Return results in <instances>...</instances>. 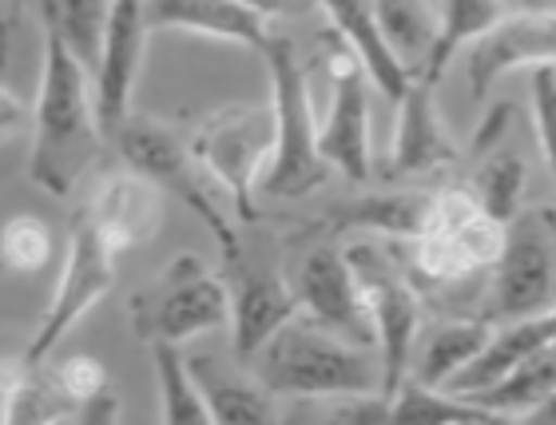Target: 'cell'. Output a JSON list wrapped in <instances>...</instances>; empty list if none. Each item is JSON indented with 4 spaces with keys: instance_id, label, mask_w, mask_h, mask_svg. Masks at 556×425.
<instances>
[{
    "instance_id": "6da1fadb",
    "label": "cell",
    "mask_w": 556,
    "mask_h": 425,
    "mask_svg": "<svg viewBox=\"0 0 556 425\" xmlns=\"http://www.w3.org/2000/svg\"><path fill=\"white\" fill-rule=\"evenodd\" d=\"M104 127L96 112V76L80 64L60 33L45 24V64H40V92L33 104V151L28 175L48 196H72L100 155Z\"/></svg>"
},
{
    "instance_id": "7a4b0ae2",
    "label": "cell",
    "mask_w": 556,
    "mask_h": 425,
    "mask_svg": "<svg viewBox=\"0 0 556 425\" xmlns=\"http://www.w3.org/2000/svg\"><path fill=\"white\" fill-rule=\"evenodd\" d=\"M255 378L278 398H338V393L382 390V358L299 311L251 358Z\"/></svg>"
},
{
    "instance_id": "3957f363",
    "label": "cell",
    "mask_w": 556,
    "mask_h": 425,
    "mask_svg": "<svg viewBox=\"0 0 556 425\" xmlns=\"http://www.w3.org/2000/svg\"><path fill=\"white\" fill-rule=\"evenodd\" d=\"M270 72V112H275V151L258 175V191L270 199H302L318 191L330 163L318 143V120L311 108V84L290 40L270 36L263 48Z\"/></svg>"
},
{
    "instance_id": "277c9868",
    "label": "cell",
    "mask_w": 556,
    "mask_h": 425,
    "mask_svg": "<svg viewBox=\"0 0 556 425\" xmlns=\"http://www.w3.org/2000/svg\"><path fill=\"white\" fill-rule=\"evenodd\" d=\"M112 139H116L119 160L128 163L131 172L160 187L163 196H175L191 215H199L207 223V230L219 242L223 263H235L243 254V242H239L231 211L219 203L223 187L199 163L191 143H184L163 120H151V115H128Z\"/></svg>"
},
{
    "instance_id": "5b68a950",
    "label": "cell",
    "mask_w": 556,
    "mask_h": 425,
    "mask_svg": "<svg viewBox=\"0 0 556 425\" xmlns=\"http://www.w3.org/2000/svg\"><path fill=\"white\" fill-rule=\"evenodd\" d=\"M128 318L139 342L184 346L231 322V287L211 275L199 254L184 251L167 259L160 275L131 295Z\"/></svg>"
},
{
    "instance_id": "8992f818",
    "label": "cell",
    "mask_w": 556,
    "mask_h": 425,
    "mask_svg": "<svg viewBox=\"0 0 556 425\" xmlns=\"http://www.w3.org/2000/svg\"><path fill=\"white\" fill-rule=\"evenodd\" d=\"M119 254H128V242L119 239L116 230L108 227L104 218L84 203V208L72 215L68 259H64V271H60L56 295H52L45 318H40V326H36V334H33V342L24 350V362H28V366H45L48 354L60 346V338H64L84 314L92 311L108 290L116 287Z\"/></svg>"
},
{
    "instance_id": "52a82bcc",
    "label": "cell",
    "mask_w": 556,
    "mask_h": 425,
    "mask_svg": "<svg viewBox=\"0 0 556 425\" xmlns=\"http://www.w3.org/2000/svg\"><path fill=\"white\" fill-rule=\"evenodd\" d=\"M346 259L358 275L362 299L370 311L374 346L382 358V393L394 398L397 386L409 378L417 330H421V295L382 242H350Z\"/></svg>"
},
{
    "instance_id": "ba28073f",
    "label": "cell",
    "mask_w": 556,
    "mask_h": 425,
    "mask_svg": "<svg viewBox=\"0 0 556 425\" xmlns=\"http://www.w3.org/2000/svg\"><path fill=\"white\" fill-rule=\"evenodd\" d=\"M191 151L223 187L243 223L258 215V175L275 151V112L270 108H219L191 136Z\"/></svg>"
},
{
    "instance_id": "9c48e42d",
    "label": "cell",
    "mask_w": 556,
    "mask_h": 425,
    "mask_svg": "<svg viewBox=\"0 0 556 425\" xmlns=\"http://www.w3.org/2000/svg\"><path fill=\"white\" fill-rule=\"evenodd\" d=\"M553 290L556 263L548 235L536 227L533 218H525V223L513 218L509 227H505V242H501L497 259L489 266L485 295H481V318L489 326H497V322L548 314Z\"/></svg>"
},
{
    "instance_id": "30bf717a",
    "label": "cell",
    "mask_w": 556,
    "mask_h": 425,
    "mask_svg": "<svg viewBox=\"0 0 556 425\" xmlns=\"http://www.w3.org/2000/svg\"><path fill=\"white\" fill-rule=\"evenodd\" d=\"M521 68H556V9L505 12L485 36H477L465 52V84L477 100L493 92V84Z\"/></svg>"
},
{
    "instance_id": "8fae6325",
    "label": "cell",
    "mask_w": 556,
    "mask_h": 425,
    "mask_svg": "<svg viewBox=\"0 0 556 425\" xmlns=\"http://www.w3.org/2000/svg\"><path fill=\"white\" fill-rule=\"evenodd\" d=\"M294 290H299L302 311L311 318H318L334 334L350 338V342L374 346L370 311H366V299H362L358 275H354V266L346 259V247H334V242L311 247L306 259L299 263Z\"/></svg>"
},
{
    "instance_id": "7c38bea8",
    "label": "cell",
    "mask_w": 556,
    "mask_h": 425,
    "mask_svg": "<svg viewBox=\"0 0 556 425\" xmlns=\"http://www.w3.org/2000/svg\"><path fill=\"white\" fill-rule=\"evenodd\" d=\"M148 33V0H112L104 52H100V68H96V112H100L104 139L116 136L119 124L131 115V92H136L139 68H143Z\"/></svg>"
},
{
    "instance_id": "4fadbf2b",
    "label": "cell",
    "mask_w": 556,
    "mask_h": 425,
    "mask_svg": "<svg viewBox=\"0 0 556 425\" xmlns=\"http://www.w3.org/2000/svg\"><path fill=\"white\" fill-rule=\"evenodd\" d=\"M330 112L318 124V143L330 163V172H342L350 184H366L370 179V92H366V68L358 64L354 52L338 57L330 64Z\"/></svg>"
},
{
    "instance_id": "5bb4252c",
    "label": "cell",
    "mask_w": 556,
    "mask_h": 425,
    "mask_svg": "<svg viewBox=\"0 0 556 425\" xmlns=\"http://www.w3.org/2000/svg\"><path fill=\"white\" fill-rule=\"evenodd\" d=\"M231 266V350L239 362L263 350L294 314L302 311L294 283L270 271V266H251L247 254H239Z\"/></svg>"
},
{
    "instance_id": "9a60e30c",
    "label": "cell",
    "mask_w": 556,
    "mask_h": 425,
    "mask_svg": "<svg viewBox=\"0 0 556 425\" xmlns=\"http://www.w3.org/2000/svg\"><path fill=\"white\" fill-rule=\"evenodd\" d=\"M457 160H462V151L450 139V132L441 127L438 104H433V84L414 76L406 96L397 100V124L390 160H386V175L390 179H409V175L445 172Z\"/></svg>"
},
{
    "instance_id": "2e32d148",
    "label": "cell",
    "mask_w": 556,
    "mask_h": 425,
    "mask_svg": "<svg viewBox=\"0 0 556 425\" xmlns=\"http://www.w3.org/2000/svg\"><path fill=\"white\" fill-rule=\"evenodd\" d=\"M148 24L151 33L175 28L223 45H243L251 52H263L270 40L267 16L247 9L243 0H148Z\"/></svg>"
},
{
    "instance_id": "e0dca14e",
    "label": "cell",
    "mask_w": 556,
    "mask_h": 425,
    "mask_svg": "<svg viewBox=\"0 0 556 425\" xmlns=\"http://www.w3.org/2000/svg\"><path fill=\"white\" fill-rule=\"evenodd\" d=\"M318 9L326 12V21L334 24L338 36L346 40V48L358 57V64L366 68L370 84L386 100H402L406 88L414 84V72L397 60V52L386 45L382 28H378V12L374 0H318Z\"/></svg>"
},
{
    "instance_id": "ac0fdd59",
    "label": "cell",
    "mask_w": 556,
    "mask_h": 425,
    "mask_svg": "<svg viewBox=\"0 0 556 425\" xmlns=\"http://www.w3.org/2000/svg\"><path fill=\"white\" fill-rule=\"evenodd\" d=\"M548 342H556V330H553V318H548V314L517 318V322H497V326L489 330L485 346L473 354V362H469L445 390L462 393V398H473V393L497 386L501 378H509L525 358L536 354V350Z\"/></svg>"
},
{
    "instance_id": "d6986e66",
    "label": "cell",
    "mask_w": 556,
    "mask_h": 425,
    "mask_svg": "<svg viewBox=\"0 0 556 425\" xmlns=\"http://www.w3.org/2000/svg\"><path fill=\"white\" fill-rule=\"evenodd\" d=\"M433 191H374V196L346 199L330 215V230H366V235H390L409 242L426 230Z\"/></svg>"
},
{
    "instance_id": "ffe728a7",
    "label": "cell",
    "mask_w": 556,
    "mask_h": 425,
    "mask_svg": "<svg viewBox=\"0 0 556 425\" xmlns=\"http://www.w3.org/2000/svg\"><path fill=\"white\" fill-rule=\"evenodd\" d=\"M489 326L485 318H450L433 326L426 338H417L414 346V362H409V378L421 382V386H438L445 390L457 374H462L473 354L485 346L489 338Z\"/></svg>"
},
{
    "instance_id": "44dd1931",
    "label": "cell",
    "mask_w": 556,
    "mask_h": 425,
    "mask_svg": "<svg viewBox=\"0 0 556 425\" xmlns=\"http://www.w3.org/2000/svg\"><path fill=\"white\" fill-rule=\"evenodd\" d=\"M191 370L199 378V390L207 398L211 422L223 425H243V422H275V393L251 374H235V370L219 366L215 358H191Z\"/></svg>"
},
{
    "instance_id": "7402d4cb",
    "label": "cell",
    "mask_w": 556,
    "mask_h": 425,
    "mask_svg": "<svg viewBox=\"0 0 556 425\" xmlns=\"http://www.w3.org/2000/svg\"><path fill=\"white\" fill-rule=\"evenodd\" d=\"M505 12L509 9L501 0H438V40L421 68V80L438 84L441 72L457 60V52L473 45L477 36H485Z\"/></svg>"
},
{
    "instance_id": "603a6c76",
    "label": "cell",
    "mask_w": 556,
    "mask_h": 425,
    "mask_svg": "<svg viewBox=\"0 0 556 425\" xmlns=\"http://www.w3.org/2000/svg\"><path fill=\"white\" fill-rule=\"evenodd\" d=\"M386 45L414 76H421L438 40V0H374Z\"/></svg>"
},
{
    "instance_id": "cb8c5ba5",
    "label": "cell",
    "mask_w": 556,
    "mask_h": 425,
    "mask_svg": "<svg viewBox=\"0 0 556 425\" xmlns=\"http://www.w3.org/2000/svg\"><path fill=\"white\" fill-rule=\"evenodd\" d=\"M553 386H556V342H548V346H541L536 354L525 358L509 378H501L497 386L473 393V402L481 405V410H489L493 417H521L525 410L541 402Z\"/></svg>"
},
{
    "instance_id": "d4e9b609",
    "label": "cell",
    "mask_w": 556,
    "mask_h": 425,
    "mask_svg": "<svg viewBox=\"0 0 556 425\" xmlns=\"http://www.w3.org/2000/svg\"><path fill=\"white\" fill-rule=\"evenodd\" d=\"M45 4V24L60 40L80 57V64L96 76L100 68V52H104L108 16H112V0H40Z\"/></svg>"
},
{
    "instance_id": "484cf974",
    "label": "cell",
    "mask_w": 556,
    "mask_h": 425,
    "mask_svg": "<svg viewBox=\"0 0 556 425\" xmlns=\"http://www.w3.org/2000/svg\"><path fill=\"white\" fill-rule=\"evenodd\" d=\"M155 358V382H160V417L167 425L179 422H211L207 398L199 390V378L191 362L179 354L175 342H151Z\"/></svg>"
},
{
    "instance_id": "4316f807",
    "label": "cell",
    "mask_w": 556,
    "mask_h": 425,
    "mask_svg": "<svg viewBox=\"0 0 556 425\" xmlns=\"http://www.w3.org/2000/svg\"><path fill=\"white\" fill-rule=\"evenodd\" d=\"M525 187H529V163H525L517 151H493V155L477 167L469 191H473L477 208L485 211L493 223L509 227L513 218H517V211H521Z\"/></svg>"
},
{
    "instance_id": "83f0119b",
    "label": "cell",
    "mask_w": 556,
    "mask_h": 425,
    "mask_svg": "<svg viewBox=\"0 0 556 425\" xmlns=\"http://www.w3.org/2000/svg\"><path fill=\"white\" fill-rule=\"evenodd\" d=\"M390 417H417V422H493L489 410L462 398L453 390H438V386H421V382L406 378L390 398Z\"/></svg>"
},
{
    "instance_id": "f1b7e54d",
    "label": "cell",
    "mask_w": 556,
    "mask_h": 425,
    "mask_svg": "<svg viewBox=\"0 0 556 425\" xmlns=\"http://www.w3.org/2000/svg\"><path fill=\"white\" fill-rule=\"evenodd\" d=\"M52 259V230L40 215H16L0 230V263L4 271L36 275Z\"/></svg>"
},
{
    "instance_id": "f546056e",
    "label": "cell",
    "mask_w": 556,
    "mask_h": 425,
    "mask_svg": "<svg viewBox=\"0 0 556 425\" xmlns=\"http://www.w3.org/2000/svg\"><path fill=\"white\" fill-rule=\"evenodd\" d=\"M529 92H533L536 139H541V155H545L548 184H553V196H556V68H533Z\"/></svg>"
},
{
    "instance_id": "4dcf8cb0",
    "label": "cell",
    "mask_w": 556,
    "mask_h": 425,
    "mask_svg": "<svg viewBox=\"0 0 556 425\" xmlns=\"http://www.w3.org/2000/svg\"><path fill=\"white\" fill-rule=\"evenodd\" d=\"M52 378H56V386L68 393L76 405L96 398V393L112 390V374L104 370L100 358H68V362H60V366L52 370Z\"/></svg>"
},
{
    "instance_id": "1f68e13d",
    "label": "cell",
    "mask_w": 556,
    "mask_h": 425,
    "mask_svg": "<svg viewBox=\"0 0 556 425\" xmlns=\"http://www.w3.org/2000/svg\"><path fill=\"white\" fill-rule=\"evenodd\" d=\"M24 132H33V104L21 100L9 84H0V143L24 136Z\"/></svg>"
},
{
    "instance_id": "d6a6232c",
    "label": "cell",
    "mask_w": 556,
    "mask_h": 425,
    "mask_svg": "<svg viewBox=\"0 0 556 425\" xmlns=\"http://www.w3.org/2000/svg\"><path fill=\"white\" fill-rule=\"evenodd\" d=\"M119 417V402H116V390H104L88 398V402L76 405V422H116Z\"/></svg>"
},
{
    "instance_id": "836d02e7",
    "label": "cell",
    "mask_w": 556,
    "mask_h": 425,
    "mask_svg": "<svg viewBox=\"0 0 556 425\" xmlns=\"http://www.w3.org/2000/svg\"><path fill=\"white\" fill-rule=\"evenodd\" d=\"M243 4L258 16H299L306 9H318V0H243Z\"/></svg>"
},
{
    "instance_id": "e575fe53",
    "label": "cell",
    "mask_w": 556,
    "mask_h": 425,
    "mask_svg": "<svg viewBox=\"0 0 556 425\" xmlns=\"http://www.w3.org/2000/svg\"><path fill=\"white\" fill-rule=\"evenodd\" d=\"M521 422H545V425H556V386L545 393V398H541V402L525 410Z\"/></svg>"
},
{
    "instance_id": "d590c367",
    "label": "cell",
    "mask_w": 556,
    "mask_h": 425,
    "mask_svg": "<svg viewBox=\"0 0 556 425\" xmlns=\"http://www.w3.org/2000/svg\"><path fill=\"white\" fill-rule=\"evenodd\" d=\"M501 4L509 12H521V9H548L553 0H501Z\"/></svg>"
},
{
    "instance_id": "8d00e7d4",
    "label": "cell",
    "mask_w": 556,
    "mask_h": 425,
    "mask_svg": "<svg viewBox=\"0 0 556 425\" xmlns=\"http://www.w3.org/2000/svg\"><path fill=\"white\" fill-rule=\"evenodd\" d=\"M545 223H548V227L556 230V215H553V211H545Z\"/></svg>"
},
{
    "instance_id": "74e56055",
    "label": "cell",
    "mask_w": 556,
    "mask_h": 425,
    "mask_svg": "<svg viewBox=\"0 0 556 425\" xmlns=\"http://www.w3.org/2000/svg\"><path fill=\"white\" fill-rule=\"evenodd\" d=\"M548 318H553V330H556V299H553V307H548Z\"/></svg>"
},
{
    "instance_id": "f35d334b",
    "label": "cell",
    "mask_w": 556,
    "mask_h": 425,
    "mask_svg": "<svg viewBox=\"0 0 556 425\" xmlns=\"http://www.w3.org/2000/svg\"><path fill=\"white\" fill-rule=\"evenodd\" d=\"M0 271H4V263H0Z\"/></svg>"
}]
</instances>
